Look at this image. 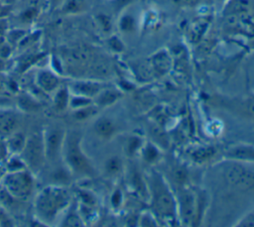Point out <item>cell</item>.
Instances as JSON below:
<instances>
[{
	"label": "cell",
	"instance_id": "1",
	"mask_svg": "<svg viewBox=\"0 0 254 227\" xmlns=\"http://www.w3.org/2000/svg\"><path fill=\"white\" fill-rule=\"evenodd\" d=\"M71 199V194L64 185H47L34 197V215L36 219L44 225L57 224L70 207Z\"/></svg>",
	"mask_w": 254,
	"mask_h": 227
},
{
	"label": "cell",
	"instance_id": "2",
	"mask_svg": "<svg viewBox=\"0 0 254 227\" xmlns=\"http://www.w3.org/2000/svg\"><path fill=\"white\" fill-rule=\"evenodd\" d=\"M62 162L71 175L83 177L94 174V168L81 147V137L77 132L66 131Z\"/></svg>",
	"mask_w": 254,
	"mask_h": 227
},
{
	"label": "cell",
	"instance_id": "3",
	"mask_svg": "<svg viewBox=\"0 0 254 227\" xmlns=\"http://www.w3.org/2000/svg\"><path fill=\"white\" fill-rule=\"evenodd\" d=\"M0 187L14 200L27 201L34 194L36 187L35 173L28 169L6 171L0 181Z\"/></svg>",
	"mask_w": 254,
	"mask_h": 227
},
{
	"label": "cell",
	"instance_id": "4",
	"mask_svg": "<svg viewBox=\"0 0 254 227\" xmlns=\"http://www.w3.org/2000/svg\"><path fill=\"white\" fill-rule=\"evenodd\" d=\"M26 167L33 173H37L46 164V154L42 133H34L27 137L23 151L20 154Z\"/></svg>",
	"mask_w": 254,
	"mask_h": 227
},
{
	"label": "cell",
	"instance_id": "5",
	"mask_svg": "<svg viewBox=\"0 0 254 227\" xmlns=\"http://www.w3.org/2000/svg\"><path fill=\"white\" fill-rule=\"evenodd\" d=\"M42 134L47 162L57 163L62 161L63 147L66 131L60 126L50 125L42 132Z\"/></svg>",
	"mask_w": 254,
	"mask_h": 227
},
{
	"label": "cell",
	"instance_id": "6",
	"mask_svg": "<svg viewBox=\"0 0 254 227\" xmlns=\"http://www.w3.org/2000/svg\"><path fill=\"white\" fill-rule=\"evenodd\" d=\"M223 176L226 182L234 188L246 190L254 186V172L237 163L223 168Z\"/></svg>",
	"mask_w": 254,
	"mask_h": 227
},
{
	"label": "cell",
	"instance_id": "7",
	"mask_svg": "<svg viewBox=\"0 0 254 227\" xmlns=\"http://www.w3.org/2000/svg\"><path fill=\"white\" fill-rule=\"evenodd\" d=\"M93 53L88 47L77 46L67 49L64 53L62 62L71 67H81L92 62Z\"/></svg>",
	"mask_w": 254,
	"mask_h": 227
},
{
	"label": "cell",
	"instance_id": "8",
	"mask_svg": "<svg viewBox=\"0 0 254 227\" xmlns=\"http://www.w3.org/2000/svg\"><path fill=\"white\" fill-rule=\"evenodd\" d=\"M35 83L41 91L50 95L63 85L60 74L53 68H40L35 75Z\"/></svg>",
	"mask_w": 254,
	"mask_h": 227
},
{
	"label": "cell",
	"instance_id": "9",
	"mask_svg": "<svg viewBox=\"0 0 254 227\" xmlns=\"http://www.w3.org/2000/svg\"><path fill=\"white\" fill-rule=\"evenodd\" d=\"M154 203L158 212L166 216H172L176 211L175 201L172 194L158 179H155Z\"/></svg>",
	"mask_w": 254,
	"mask_h": 227
},
{
	"label": "cell",
	"instance_id": "10",
	"mask_svg": "<svg viewBox=\"0 0 254 227\" xmlns=\"http://www.w3.org/2000/svg\"><path fill=\"white\" fill-rule=\"evenodd\" d=\"M66 85L70 93L88 97L92 100L104 87L101 83L91 79H73L69 84Z\"/></svg>",
	"mask_w": 254,
	"mask_h": 227
},
{
	"label": "cell",
	"instance_id": "11",
	"mask_svg": "<svg viewBox=\"0 0 254 227\" xmlns=\"http://www.w3.org/2000/svg\"><path fill=\"white\" fill-rule=\"evenodd\" d=\"M42 12L41 0H30L16 14V20L24 26H30L39 18Z\"/></svg>",
	"mask_w": 254,
	"mask_h": 227
},
{
	"label": "cell",
	"instance_id": "12",
	"mask_svg": "<svg viewBox=\"0 0 254 227\" xmlns=\"http://www.w3.org/2000/svg\"><path fill=\"white\" fill-rule=\"evenodd\" d=\"M18 114L11 108L0 106V138H7L18 130Z\"/></svg>",
	"mask_w": 254,
	"mask_h": 227
},
{
	"label": "cell",
	"instance_id": "13",
	"mask_svg": "<svg viewBox=\"0 0 254 227\" xmlns=\"http://www.w3.org/2000/svg\"><path fill=\"white\" fill-rule=\"evenodd\" d=\"M94 133L101 139L111 138L116 131L114 122L107 117H99L93 124Z\"/></svg>",
	"mask_w": 254,
	"mask_h": 227
},
{
	"label": "cell",
	"instance_id": "14",
	"mask_svg": "<svg viewBox=\"0 0 254 227\" xmlns=\"http://www.w3.org/2000/svg\"><path fill=\"white\" fill-rule=\"evenodd\" d=\"M89 9L88 0H65L61 6L60 10L63 14L68 16H75L85 13Z\"/></svg>",
	"mask_w": 254,
	"mask_h": 227
},
{
	"label": "cell",
	"instance_id": "15",
	"mask_svg": "<svg viewBox=\"0 0 254 227\" xmlns=\"http://www.w3.org/2000/svg\"><path fill=\"white\" fill-rule=\"evenodd\" d=\"M150 65L154 72L159 74L166 73L171 67V58L166 51L154 54L150 58Z\"/></svg>",
	"mask_w": 254,
	"mask_h": 227
},
{
	"label": "cell",
	"instance_id": "16",
	"mask_svg": "<svg viewBox=\"0 0 254 227\" xmlns=\"http://www.w3.org/2000/svg\"><path fill=\"white\" fill-rule=\"evenodd\" d=\"M53 106L57 111H64L68 108L70 91L67 85L60 86L52 95Z\"/></svg>",
	"mask_w": 254,
	"mask_h": 227
},
{
	"label": "cell",
	"instance_id": "17",
	"mask_svg": "<svg viewBox=\"0 0 254 227\" xmlns=\"http://www.w3.org/2000/svg\"><path fill=\"white\" fill-rule=\"evenodd\" d=\"M27 141V136L18 130L5 138L6 146L10 155H20Z\"/></svg>",
	"mask_w": 254,
	"mask_h": 227
},
{
	"label": "cell",
	"instance_id": "18",
	"mask_svg": "<svg viewBox=\"0 0 254 227\" xmlns=\"http://www.w3.org/2000/svg\"><path fill=\"white\" fill-rule=\"evenodd\" d=\"M227 156L237 161L254 162V147L250 145H237L228 150Z\"/></svg>",
	"mask_w": 254,
	"mask_h": 227
},
{
	"label": "cell",
	"instance_id": "19",
	"mask_svg": "<svg viewBox=\"0 0 254 227\" xmlns=\"http://www.w3.org/2000/svg\"><path fill=\"white\" fill-rule=\"evenodd\" d=\"M180 208H181V215L183 217V220L186 223H189L190 221H191L194 215V200L190 193L184 192L181 194Z\"/></svg>",
	"mask_w": 254,
	"mask_h": 227
},
{
	"label": "cell",
	"instance_id": "20",
	"mask_svg": "<svg viewBox=\"0 0 254 227\" xmlns=\"http://www.w3.org/2000/svg\"><path fill=\"white\" fill-rule=\"evenodd\" d=\"M119 98V93L115 90L108 89V88H102L99 93L93 98V102L97 107H104L111 105Z\"/></svg>",
	"mask_w": 254,
	"mask_h": 227
},
{
	"label": "cell",
	"instance_id": "21",
	"mask_svg": "<svg viewBox=\"0 0 254 227\" xmlns=\"http://www.w3.org/2000/svg\"><path fill=\"white\" fill-rule=\"evenodd\" d=\"M60 221H61L60 225H63V226H82L84 224L82 222L83 219L78 209H72L71 205L63 215Z\"/></svg>",
	"mask_w": 254,
	"mask_h": 227
},
{
	"label": "cell",
	"instance_id": "22",
	"mask_svg": "<svg viewBox=\"0 0 254 227\" xmlns=\"http://www.w3.org/2000/svg\"><path fill=\"white\" fill-rule=\"evenodd\" d=\"M118 28L124 34H132L136 31L137 21L133 14L123 13L118 21Z\"/></svg>",
	"mask_w": 254,
	"mask_h": 227
},
{
	"label": "cell",
	"instance_id": "23",
	"mask_svg": "<svg viewBox=\"0 0 254 227\" xmlns=\"http://www.w3.org/2000/svg\"><path fill=\"white\" fill-rule=\"evenodd\" d=\"M97 111H98V107L94 103H92L87 106L71 110V115L75 121L81 122L95 116L97 114Z\"/></svg>",
	"mask_w": 254,
	"mask_h": 227
},
{
	"label": "cell",
	"instance_id": "24",
	"mask_svg": "<svg viewBox=\"0 0 254 227\" xmlns=\"http://www.w3.org/2000/svg\"><path fill=\"white\" fill-rule=\"evenodd\" d=\"M122 168V163L118 157H110L104 163V171L110 175H116L120 172Z\"/></svg>",
	"mask_w": 254,
	"mask_h": 227
},
{
	"label": "cell",
	"instance_id": "25",
	"mask_svg": "<svg viewBox=\"0 0 254 227\" xmlns=\"http://www.w3.org/2000/svg\"><path fill=\"white\" fill-rule=\"evenodd\" d=\"M95 22H96L98 28H99L102 32H104V33H108V32L111 30V28H112L111 20H110V18H109L107 15H105V14H102V13L98 14V15L96 16V18H95Z\"/></svg>",
	"mask_w": 254,
	"mask_h": 227
},
{
	"label": "cell",
	"instance_id": "26",
	"mask_svg": "<svg viewBox=\"0 0 254 227\" xmlns=\"http://www.w3.org/2000/svg\"><path fill=\"white\" fill-rule=\"evenodd\" d=\"M9 21L8 18L0 20V47L7 42V36L9 33Z\"/></svg>",
	"mask_w": 254,
	"mask_h": 227
},
{
	"label": "cell",
	"instance_id": "27",
	"mask_svg": "<svg viewBox=\"0 0 254 227\" xmlns=\"http://www.w3.org/2000/svg\"><path fill=\"white\" fill-rule=\"evenodd\" d=\"M108 46H109V48H110L112 51H114V52H116V53L122 52L123 49H124L123 43H122L121 40H120L118 37H116V36H112V37H110V38L108 39Z\"/></svg>",
	"mask_w": 254,
	"mask_h": 227
},
{
	"label": "cell",
	"instance_id": "28",
	"mask_svg": "<svg viewBox=\"0 0 254 227\" xmlns=\"http://www.w3.org/2000/svg\"><path fill=\"white\" fill-rule=\"evenodd\" d=\"M244 111L248 117L254 120V95L244 103Z\"/></svg>",
	"mask_w": 254,
	"mask_h": 227
},
{
	"label": "cell",
	"instance_id": "29",
	"mask_svg": "<svg viewBox=\"0 0 254 227\" xmlns=\"http://www.w3.org/2000/svg\"><path fill=\"white\" fill-rule=\"evenodd\" d=\"M144 156H145V159L149 162H152V161H155L157 158H158V151L153 147V146H148L144 152Z\"/></svg>",
	"mask_w": 254,
	"mask_h": 227
},
{
	"label": "cell",
	"instance_id": "30",
	"mask_svg": "<svg viewBox=\"0 0 254 227\" xmlns=\"http://www.w3.org/2000/svg\"><path fill=\"white\" fill-rule=\"evenodd\" d=\"M12 12V5L0 1V20L6 19Z\"/></svg>",
	"mask_w": 254,
	"mask_h": 227
},
{
	"label": "cell",
	"instance_id": "31",
	"mask_svg": "<svg viewBox=\"0 0 254 227\" xmlns=\"http://www.w3.org/2000/svg\"><path fill=\"white\" fill-rule=\"evenodd\" d=\"M9 152L6 146V142L5 139L0 138V163L4 162L8 157H9Z\"/></svg>",
	"mask_w": 254,
	"mask_h": 227
},
{
	"label": "cell",
	"instance_id": "32",
	"mask_svg": "<svg viewBox=\"0 0 254 227\" xmlns=\"http://www.w3.org/2000/svg\"><path fill=\"white\" fill-rule=\"evenodd\" d=\"M140 139H138V138H131L130 140H129V142H128V150H129V152L130 153H134L137 149H138V147L140 146Z\"/></svg>",
	"mask_w": 254,
	"mask_h": 227
},
{
	"label": "cell",
	"instance_id": "33",
	"mask_svg": "<svg viewBox=\"0 0 254 227\" xmlns=\"http://www.w3.org/2000/svg\"><path fill=\"white\" fill-rule=\"evenodd\" d=\"M179 5L184 7H193L199 3L200 0H175Z\"/></svg>",
	"mask_w": 254,
	"mask_h": 227
},
{
	"label": "cell",
	"instance_id": "34",
	"mask_svg": "<svg viewBox=\"0 0 254 227\" xmlns=\"http://www.w3.org/2000/svg\"><path fill=\"white\" fill-rule=\"evenodd\" d=\"M122 194L120 192V190H115L112 194V197H111V202L114 206H118L121 202V199H122Z\"/></svg>",
	"mask_w": 254,
	"mask_h": 227
},
{
	"label": "cell",
	"instance_id": "35",
	"mask_svg": "<svg viewBox=\"0 0 254 227\" xmlns=\"http://www.w3.org/2000/svg\"><path fill=\"white\" fill-rule=\"evenodd\" d=\"M174 174H175V178L177 179V181H184V179L186 178V172L182 170V169H177L175 171H174Z\"/></svg>",
	"mask_w": 254,
	"mask_h": 227
},
{
	"label": "cell",
	"instance_id": "36",
	"mask_svg": "<svg viewBox=\"0 0 254 227\" xmlns=\"http://www.w3.org/2000/svg\"><path fill=\"white\" fill-rule=\"evenodd\" d=\"M47 4L53 8H60V6L65 1V0H46Z\"/></svg>",
	"mask_w": 254,
	"mask_h": 227
},
{
	"label": "cell",
	"instance_id": "37",
	"mask_svg": "<svg viewBox=\"0 0 254 227\" xmlns=\"http://www.w3.org/2000/svg\"><path fill=\"white\" fill-rule=\"evenodd\" d=\"M2 65H3V61H2V58L0 57V69H1V67H2Z\"/></svg>",
	"mask_w": 254,
	"mask_h": 227
}]
</instances>
